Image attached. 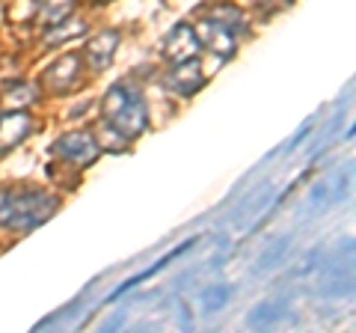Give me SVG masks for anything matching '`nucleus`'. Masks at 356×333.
<instances>
[{"label":"nucleus","mask_w":356,"mask_h":333,"mask_svg":"<svg viewBox=\"0 0 356 333\" xmlns=\"http://www.w3.org/2000/svg\"><path fill=\"white\" fill-rule=\"evenodd\" d=\"M57 196L36 191V187H6L0 191V226L30 232L57 212Z\"/></svg>","instance_id":"1"},{"label":"nucleus","mask_w":356,"mask_h":333,"mask_svg":"<svg viewBox=\"0 0 356 333\" xmlns=\"http://www.w3.org/2000/svg\"><path fill=\"white\" fill-rule=\"evenodd\" d=\"M102 119L113 125L122 137H140L149 125V107L143 102L140 90L128 84H113L102 98Z\"/></svg>","instance_id":"2"},{"label":"nucleus","mask_w":356,"mask_h":333,"mask_svg":"<svg viewBox=\"0 0 356 333\" xmlns=\"http://www.w3.org/2000/svg\"><path fill=\"white\" fill-rule=\"evenodd\" d=\"M51 155H57L60 161H69L77 170H83V166H92L98 161L102 149H98V143L89 131H69V134H60L51 143Z\"/></svg>","instance_id":"3"},{"label":"nucleus","mask_w":356,"mask_h":333,"mask_svg":"<svg viewBox=\"0 0 356 333\" xmlns=\"http://www.w3.org/2000/svg\"><path fill=\"white\" fill-rule=\"evenodd\" d=\"M205 84V75H202V63L196 57L193 60H181V63H172V69L163 75V86L166 93L172 95H181V98H191L202 90Z\"/></svg>","instance_id":"4"},{"label":"nucleus","mask_w":356,"mask_h":333,"mask_svg":"<svg viewBox=\"0 0 356 333\" xmlns=\"http://www.w3.org/2000/svg\"><path fill=\"white\" fill-rule=\"evenodd\" d=\"M193 30H196L199 48L211 51V54H214V57H220V60H232V57H235V51H238L235 33H232L229 27H222L220 21L202 18V21H199V27H193Z\"/></svg>","instance_id":"5"},{"label":"nucleus","mask_w":356,"mask_h":333,"mask_svg":"<svg viewBox=\"0 0 356 333\" xmlns=\"http://www.w3.org/2000/svg\"><path fill=\"white\" fill-rule=\"evenodd\" d=\"M81 54H63L60 60H54L48 69H44L42 75V86L48 93L54 95H63V93H69L72 86L77 84V77H81Z\"/></svg>","instance_id":"6"},{"label":"nucleus","mask_w":356,"mask_h":333,"mask_svg":"<svg viewBox=\"0 0 356 333\" xmlns=\"http://www.w3.org/2000/svg\"><path fill=\"white\" fill-rule=\"evenodd\" d=\"M163 57L170 63H181V60H193L199 54V39L196 30L191 24H175L170 33L163 36Z\"/></svg>","instance_id":"7"},{"label":"nucleus","mask_w":356,"mask_h":333,"mask_svg":"<svg viewBox=\"0 0 356 333\" xmlns=\"http://www.w3.org/2000/svg\"><path fill=\"white\" fill-rule=\"evenodd\" d=\"M33 131V116L27 110H3L0 116V155L15 149L21 140H27Z\"/></svg>","instance_id":"8"},{"label":"nucleus","mask_w":356,"mask_h":333,"mask_svg":"<svg viewBox=\"0 0 356 333\" xmlns=\"http://www.w3.org/2000/svg\"><path fill=\"white\" fill-rule=\"evenodd\" d=\"M116 48H119V33L116 30H102V33H95V36L86 42L83 57L95 72H102V69H107V65L113 63Z\"/></svg>","instance_id":"9"},{"label":"nucleus","mask_w":356,"mask_h":333,"mask_svg":"<svg viewBox=\"0 0 356 333\" xmlns=\"http://www.w3.org/2000/svg\"><path fill=\"white\" fill-rule=\"evenodd\" d=\"M36 98H39V84L15 81L3 86V93H0V110H27Z\"/></svg>","instance_id":"10"},{"label":"nucleus","mask_w":356,"mask_h":333,"mask_svg":"<svg viewBox=\"0 0 356 333\" xmlns=\"http://www.w3.org/2000/svg\"><path fill=\"white\" fill-rule=\"evenodd\" d=\"M83 33H86V21H77L74 15H69V18H63L44 30V48L65 45V42H72V39H81Z\"/></svg>","instance_id":"11"},{"label":"nucleus","mask_w":356,"mask_h":333,"mask_svg":"<svg viewBox=\"0 0 356 333\" xmlns=\"http://www.w3.org/2000/svg\"><path fill=\"white\" fill-rule=\"evenodd\" d=\"M33 6H36V21L44 27L57 24L74 13V0H33Z\"/></svg>","instance_id":"12"},{"label":"nucleus","mask_w":356,"mask_h":333,"mask_svg":"<svg viewBox=\"0 0 356 333\" xmlns=\"http://www.w3.org/2000/svg\"><path fill=\"white\" fill-rule=\"evenodd\" d=\"M208 18H214V21H220L222 27H229L232 33H247L250 27H247V15H243V9H238L235 3H214L208 9Z\"/></svg>","instance_id":"13"},{"label":"nucleus","mask_w":356,"mask_h":333,"mask_svg":"<svg viewBox=\"0 0 356 333\" xmlns=\"http://www.w3.org/2000/svg\"><path fill=\"white\" fill-rule=\"evenodd\" d=\"M92 137H95V143H98V149H107V152H125L128 143H131L128 137H122L113 125H107L104 119L95 125V134H92Z\"/></svg>","instance_id":"14"},{"label":"nucleus","mask_w":356,"mask_h":333,"mask_svg":"<svg viewBox=\"0 0 356 333\" xmlns=\"http://www.w3.org/2000/svg\"><path fill=\"white\" fill-rule=\"evenodd\" d=\"M226 301H229V286H211V288H205V292H202V307L208 309V313L220 309Z\"/></svg>","instance_id":"15"},{"label":"nucleus","mask_w":356,"mask_h":333,"mask_svg":"<svg viewBox=\"0 0 356 333\" xmlns=\"http://www.w3.org/2000/svg\"><path fill=\"white\" fill-rule=\"evenodd\" d=\"M250 327H270L273 321H276V309H273V304H261V307H255L252 313H250Z\"/></svg>","instance_id":"16"},{"label":"nucleus","mask_w":356,"mask_h":333,"mask_svg":"<svg viewBox=\"0 0 356 333\" xmlns=\"http://www.w3.org/2000/svg\"><path fill=\"white\" fill-rule=\"evenodd\" d=\"M285 247H288V238H280V241H276V247H267L264 256H261V262H259V268H267L270 262H280V256L285 253Z\"/></svg>","instance_id":"17"},{"label":"nucleus","mask_w":356,"mask_h":333,"mask_svg":"<svg viewBox=\"0 0 356 333\" xmlns=\"http://www.w3.org/2000/svg\"><path fill=\"white\" fill-rule=\"evenodd\" d=\"M294 0H259V6H261V15L267 18L270 13H282V9H288Z\"/></svg>","instance_id":"18"},{"label":"nucleus","mask_w":356,"mask_h":333,"mask_svg":"<svg viewBox=\"0 0 356 333\" xmlns=\"http://www.w3.org/2000/svg\"><path fill=\"white\" fill-rule=\"evenodd\" d=\"M92 3H110V0H92Z\"/></svg>","instance_id":"19"}]
</instances>
